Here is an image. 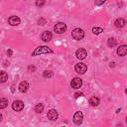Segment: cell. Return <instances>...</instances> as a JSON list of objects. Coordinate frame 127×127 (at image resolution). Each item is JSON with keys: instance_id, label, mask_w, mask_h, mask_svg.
Here are the masks:
<instances>
[{"instance_id": "6da1fadb", "label": "cell", "mask_w": 127, "mask_h": 127, "mask_svg": "<svg viewBox=\"0 0 127 127\" xmlns=\"http://www.w3.org/2000/svg\"><path fill=\"white\" fill-rule=\"evenodd\" d=\"M53 53H54L53 50H51L48 46H40L34 50V52L32 53V57L39 56L42 54H53Z\"/></svg>"}, {"instance_id": "7a4b0ae2", "label": "cell", "mask_w": 127, "mask_h": 127, "mask_svg": "<svg viewBox=\"0 0 127 127\" xmlns=\"http://www.w3.org/2000/svg\"><path fill=\"white\" fill-rule=\"evenodd\" d=\"M71 36H72V38H73L74 40L79 41V40H81V39L84 37V31H83L82 29H80V28H75V29L72 30Z\"/></svg>"}, {"instance_id": "3957f363", "label": "cell", "mask_w": 127, "mask_h": 127, "mask_svg": "<svg viewBox=\"0 0 127 127\" xmlns=\"http://www.w3.org/2000/svg\"><path fill=\"white\" fill-rule=\"evenodd\" d=\"M54 31L57 34H63L66 31V25L63 22H59L54 26Z\"/></svg>"}, {"instance_id": "277c9868", "label": "cell", "mask_w": 127, "mask_h": 127, "mask_svg": "<svg viewBox=\"0 0 127 127\" xmlns=\"http://www.w3.org/2000/svg\"><path fill=\"white\" fill-rule=\"evenodd\" d=\"M74 70L79 74H83L87 70V65L83 63H78L74 65Z\"/></svg>"}, {"instance_id": "5b68a950", "label": "cell", "mask_w": 127, "mask_h": 127, "mask_svg": "<svg viewBox=\"0 0 127 127\" xmlns=\"http://www.w3.org/2000/svg\"><path fill=\"white\" fill-rule=\"evenodd\" d=\"M81 85H82V80L79 77H74L70 81V86L74 89H78L79 87H81Z\"/></svg>"}, {"instance_id": "8992f818", "label": "cell", "mask_w": 127, "mask_h": 127, "mask_svg": "<svg viewBox=\"0 0 127 127\" xmlns=\"http://www.w3.org/2000/svg\"><path fill=\"white\" fill-rule=\"evenodd\" d=\"M12 108L14 111H21L23 108H24V102L22 100H15L13 103H12Z\"/></svg>"}, {"instance_id": "52a82bcc", "label": "cell", "mask_w": 127, "mask_h": 127, "mask_svg": "<svg viewBox=\"0 0 127 127\" xmlns=\"http://www.w3.org/2000/svg\"><path fill=\"white\" fill-rule=\"evenodd\" d=\"M82 119H83V114L81 111H77L74 113L73 115V122L76 125H80L82 123Z\"/></svg>"}, {"instance_id": "ba28073f", "label": "cell", "mask_w": 127, "mask_h": 127, "mask_svg": "<svg viewBox=\"0 0 127 127\" xmlns=\"http://www.w3.org/2000/svg\"><path fill=\"white\" fill-rule=\"evenodd\" d=\"M47 117H48V119H50V120H52V121L57 120L58 117H59L58 111H57L56 109H51V110H49V112H48V114H47Z\"/></svg>"}, {"instance_id": "9c48e42d", "label": "cell", "mask_w": 127, "mask_h": 127, "mask_svg": "<svg viewBox=\"0 0 127 127\" xmlns=\"http://www.w3.org/2000/svg\"><path fill=\"white\" fill-rule=\"evenodd\" d=\"M75 56H76L77 59H79V60H83V59L86 58V56H87V52H86V50L80 48V49L76 50V52H75Z\"/></svg>"}, {"instance_id": "30bf717a", "label": "cell", "mask_w": 127, "mask_h": 127, "mask_svg": "<svg viewBox=\"0 0 127 127\" xmlns=\"http://www.w3.org/2000/svg\"><path fill=\"white\" fill-rule=\"evenodd\" d=\"M20 22H21V20L18 16H11V17L8 18V23L11 26H17V25L20 24Z\"/></svg>"}, {"instance_id": "8fae6325", "label": "cell", "mask_w": 127, "mask_h": 127, "mask_svg": "<svg viewBox=\"0 0 127 127\" xmlns=\"http://www.w3.org/2000/svg\"><path fill=\"white\" fill-rule=\"evenodd\" d=\"M127 54V46L126 45H122L117 49V55L120 57H124Z\"/></svg>"}, {"instance_id": "7c38bea8", "label": "cell", "mask_w": 127, "mask_h": 127, "mask_svg": "<svg viewBox=\"0 0 127 127\" xmlns=\"http://www.w3.org/2000/svg\"><path fill=\"white\" fill-rule=\"evenodd\" d=\"M53 38V34L50 32V31H45L43 34H42V40L44 42H49L51 41Z\"/></svg>"}, {"instance_id": "4fadbf2b", "label": "cell", "mask_w": 127, "mask_h": 127, "mask_svg": "<svg viewBox=\"0 0 127 127\" xmlns=\"http://www.w3.org/2000/svg\"><path fill=\"white\" fill-rule=\"evenodd\" d=\"M28 89H29V83H28L26 80L22 81V82L19 84V90H20L21 92L25 93V92L28 91Z\"/></svg>"}, {"instance_id": "5bb4252c", "label": "cell", "mask_w": 127, "mask_h": 127, "mask_svg": "<svg viewBox=\"0 0 127 127\" xmlns=\"http://www.w3.org/2000/svg\"><path fill=\"white\" fill-rule=\"evenodd\" d=\"M88 102H89V104H90L91 106H97V105L100 103V99H99L97 96H91V97L89 98Z\"/></svg>"}, {"instance_id": "9a60e30c", "label": "cell", "mask_w": 127, "mask_h": 127, "mask_svg": "<svg viewBox=\"0 0 127 127\" xmlns=\"http://www.w3.org/2000/svg\"><path fill=\"white\" fill-rule=\"evenodd\" d=\"M125 24H126V21H125L123 18H119V19H117V20L115 21V26H116L117 28H122V27L125 26Z\"/></svg>"}, {"instance_id": "2e32d148", "label": "cell", "mask_w": 127, "mask_h": 127, "mask_svg": "<svg viewBox=\"0 0 127 127\" xmlns=\"http://www.w3.org/2000/svg\"><path fill=\"white\" fill-rule=\"evenodd\" d=\"M7 79H8V74H7V72L1 70V71H0V82L3 83V82H5Z\"/></svg>"}, {"instance_id": "e0dca14e", "label": "cell", "mask_w": 127, "mask_h": 127, "mask_svg": "<svg viewBox=\"0 0 127 127\" xmlns=\"http://www.w3.org/2000/svg\"><path fill=\"white\" fill-rule=\"evenodd\" d=\"M107 46H108L109 48L115 47V46H116V40H115L114 38H109V39L107 40Z\"/></svg>"}, {"instance_id": "ac0fdd59", "label": "cell", "mask_w": 127, "mask_h": 127, "mask_svg": "<svg viewBox=\"0 0 127 127\" xmlns=\"http://www.w3.org/2000/svg\"><path fill=\"white\" fill-rule=\"evenodd\" d=\"M8 105V100L6 98H0V109L6 108Z\"/></svg>"}, {"instance_id": "d6986e66", "label": "cell", "mask_w": 127, "mask_h": 127, "mask_svg": "<svg viewBox=\"0 0 127 127\" xmlns=\"http://www.w3.org/2000/svg\"><path fill=\"white\" fill-rule=\"evenodd\" d=\"M44 110V104L43 103H38L36 106H35V111L37 113H42Z\"/></svg>"}, {"instance_id": "ffe728a7", "label": "cell", "mask_w": 127, "mask_h": 127, "mask_svg": "<svg viewBox=\"0 0 127 127\" xmlns=\"http://www.w3.org/2000/svg\"><path fill=\"white\" fill-rule=\"evenodd\" d=\"M53 75H54V72L52 70H45L43 72V76L46 77V78H51Z\"/></svg>"}, {"instance_id": "44dd1931", "label": "cell", "mask_w": 127, "mask_h": 127, "mask_svg": "<svg viewBox=\"0 0 127 127\" xmlns=\"http://www.w3.org/2000/svg\"><path fill=\"white\" fill-rule=\"evenodd\" d=\"M101 32H103V29L101 27H94V28H92V33L95 34V35H98Z\"/></svg>"}, {"instance_id": "7402d4cb", "label": "cell", "mask_w": 127, "mask_h": 127, "mask_svg": "<svg viewBox=\"0 0 127 127\" xmlns=\"http://www.w3.org/2000/svg\"><path fill=\"white\" fill-rule=\"evenodd\" d=\"M45 2H46V0H36V5L38 7H42V6H44Z\"/></svg>"}, {"instance_id": "603a6c76", "label": "cell", "mask_w": 127, "mask_h": 127, "mask_svg": "<svg viewBox=\"0 0 127 127\" xmlns=\"http://www.w3.org/2000/svg\"><path fill=\"white\" fill-rule=\"evenodd\" d=\"M38 23H39V25H45V24H46V19L40 18L39 21H38Z\"/></svg>"}, {"instance_id": "cb8c5ba5", "label": "cell", "mask_w": 127, "mask_h": 127, "mask_svg": "<svg viewBox=\"0 0 127 127\" xmlns=\"http://www.w3.org/2000/svg\"><path fill=\"white\" fill-rule=\"evenodd\" d=\"M105 1H106V0H95V4H96L97 6H100V5H102Z\"/></svg>"}, {"instance_id": "d4e9b609", "label": "cell", "mask_w": 127, "mask_h": 127, "mask_svg": "<svg viewBox=\"0 0 127 127\" xmlns=\"http://www.w3.org/2000/svg\"><path fill=\"white\" fill-rule=\"evenodd\" d=\"M82 95H83L82 92H75V93H74V98H78V97H80V96H82Z\"/></svg>"}, {"instance_id": "484cf974", "label": "cell", "mask_w": 127, "mask_h": 127, "mask_svg": "<svg viewBox=\"0 0 127 127\" xmlns=\"http://www.w3.org/2000/svg\"><path fill=\"white\" fill-rule=\"evenodd\" d=\"M12 54H13L12 50H10V49H9V50L7 51V55H8V57H11V56H12Z\"/></svg>"}, {"instance_id": "4316f807", "label": "cell", "mask_w": 127, "mask_h": 127, "mask_svg": "<svg viewBox=\"0 0 127 127\" xmlns=\"http://www.w3.org/2000/svg\"><path fill=\"white\" fill-rule=\"evenodd\" d=\"M29 69H30V70H31V69H32V70H33V71H34V70H35V69H36V67H35V66H29Z\"/></svg>"}, {"instance_id": "83f0119b", "label": "cell", "mask_w": 127, "mask_h": 127, "mask_svg": "<svg viewBox=\"0 0 127 127\" xmlns=\"http://www.w3.org/2000/svg\"><path fill=\"white\" fill-rule=\"evenodd\" d=\"M120 110H121V109H117V110H116V113H119V112H120Z\"/></svg>"}, {"instance_id": "f1b7e54d", "label": "cell", "mask_w": 127, "mask_h": 127, "mask_svg": "<svg viewBox=\"0 0 127 127\" xmlns=\"http://www.w3.org/2000/svg\"><path fill=\"white\" fill-rule=\"evenodd\" d=\"M1 120H2V114L0 113V122H1Z\"/></svg>"}]
</instances>
